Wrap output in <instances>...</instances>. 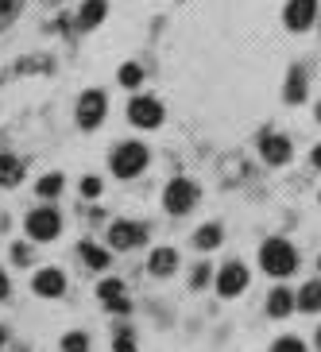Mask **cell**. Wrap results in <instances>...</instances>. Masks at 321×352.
<instances>
[{
  "instance_id": "cell-12",
  "label": "cell",
  "mask_w": 321,
  "mask_h": 352,
  "mask_svg": "<svg viewBox=\"0 0 321 352\" xmlns=\"http://www.w3.org/2000/svg\"><path fill=\"white\" fill-rule=\"evenodd\" d=\"M97 298H101L113 314H132V302L124 298V283L120 279H104L101 287H97Z\"/></svg>"
},
{
  "instance_id": "cell-25",
  "label": "cell",
  "mask_w": 321,
  "mask_h": 352,
  "mask_svg": "<svg viewBox=\"0 0 321 352\" xmlns=\"http://www.w3.org/2000/svg\"><path fill=\"white\" fill-rule=\"evenodd\" d=\"M271 352H306V341L302 337H279L271 344Z\"/></svg>"
},
{
  "instance_id": "cell-13",
  "label": "cell",
  "mask_w": 321,
  "mask_h": 352,
  "mask_svg": "<svg viewBox=\"0 0 321 352\" xmlns=\"http://www.w3.org/2000/svg\"><path fill=\"white\" fill-rule=\"evenodd\" d=\"M147 267H151V275H159V279L175 275L178 271V252L175 248H155L151 256H147Z\"/></svg>"
},
{
  "instance_id": "cell-4",
  "label": "cell",
  "mask_w": 321,
  "mask_h": 352,
  "mask_svg": "<svg viewBox=\"0 0 321 352\" xmlns=\"http://www.w3.org/2000/svg\"><path fill=\"white\" fill-rule=\"evenodd\" d=\"M197 206V186L190 182V178H170L163 190V209L166 213H175V217H182V213H190V209Z\"/></svg>"
},
{
  "instance_id": "cell-20",
  "label": "cell",
  "mask_w": 321,
  "mask_h": 352,
  "mask_svg": "<svg viewBox=\"0 0 321 352\" xmlns=\"http://www.w3.org/2000/svg\"><path fill=\"white\" fill-rule=\"evenodd\" d=\"M221 240H225V228L217 225V221H213V225H201L194 232V244L201 252H213V248H221Z\"/></svg>"
},
{
  "instance_id": "cell-28",
  "label": "cell",
  "mask_w": 321,
  "mask_h": 352,
  "mask_svg": "<svg viewBox=\"0 0 321 352\" xmlns=\"http://www.w3.org/2000/svg\"><path fill=\"white\" fill-rule=\"evenodd\" d=\"M101 194V178H82V197H97Z\"/></svg>"
},
{
  "instance_id": "cell-23",
  "label": "cell",
  "mask_w": 321,
  "mask_h": 352,
  "mask_svg": "<svg viewBox=\"0 0 321 352\" xmlns=\"http://www.w3.org/2000/svg\"><path fill=\"white\" fill-rule=\"evenodd\" d=\"M140 82H144V66H135V63L120 66V85H124V89H135Z\"/></svg>"
},
{
  "instance_id": "cell-21",
  "label": "cell",
  "mask_w": 321,
  "mask_h": 352,
  "mask_svg": "<svg viewBox=\"0 0 321 352\" xmlns=\"http://www.w3.org/2000/svg\"><path fill=\"white\" fill-rule=\"evenodd\" d=\"M63 186H66L63 175H43L35 190H39V197H58V194H63Z\"/></svg>"
},
{
  "instance_id": "cell-2",
  "label": "cell",
  "mask_w": 321,
  "mask_h": 352,
  "mask_svg": "<svg viewBox=\"0 0 321 352\" xmlns=\"http://www.w3.org/2000/svg\"><path fill=\"white\" fill-rule=\"evenodd\" d=\"M147 147L144 144H135V140H124V144H116L113 147V155H109V166H113V175L116 178H135L140 170L147 166Z\"/></svg>"
},
{
  "instance_id": "cell-7",
  "label": "cell",
  "mask_w": 321,
  "mask_h": 352,
  "mask_svg": "<svg viewBox=\"0 0 321 352\" xmlns=\"http://www.w3.org/2000/svg\"><path fill=\"white\" fill-rule=\"evenodd\" d=\"M248 267L240 263V259H232V263H225L221 267V275H217V294L221 298H236V294H244L248 290Z\"/></svg>"
},
{
  "instance_id": "cell-16",
  "label": "cell",
  "mask_w": 321,
  "mask_h": 352,
  "mask_svg": "<svg viewBox=\"0 0 321 352\" xmlns=\"http://www.w3.org/2000/svg\"><path fill=\"white\" fill-rule=\"evenodd\" d=\"M294 310H302V314H318L321 310V279L306 283V287L294 294Z\"/></svg>"
},
{
  "instance_id": "cell-34",
  "label": "cell",
  "mask_w": 321,
  "mask_h": 352,
  "mask_svg": "<svg viewBox=\"0 0 321 352\" xmlns=\"http://www.w3.org/2000/svg\"><path fill=\"white\" fill-rule=\"evenodd\" d=\"M318 349H321V329H318Z\"/></svg>"
},
{
  "instance_id": "cell-18",
  "label": "cell",
  "mask_w": 321,
  "mask_h": 352,
  "mask_svg": "<svg viewBox=\"0 0 321 352\" xmlns=\"http://www.w3.org/2000/svg\"><path fill=\"white\" fill-rule=\"evenodd\" d=\"M104 12H109V0H85L82 12H78V28H97V23L104 20Z\"/></svg>"
},
{
  "instance_id": "cell-1",
  "label": "cell",
  "mask_w": 321,
  "mask_h": 352,
  "mask_svg": "<svg viewBox=\"0 0 321 352\" xmlns=\"http://www.w3.org/2000/svg\"><path fill=\"white\" fill-rule=\"evenodd\" d=\"M259 267L267 271V275H275V279H283V275H290V271L298 267V252H294L290 240L271 236V240H263V248H259Z\"/></svg>"
},
{
  "instance_id": "cell-19",
  "label": "cell",
  "mask_w": 321,
  "mask_h": 352,
  "mask_svg": "<svg viewBox=\"0 0 321 352\" xmlns=\"http://www.w3.org/2000/svg\"><path fill=\"white\" fill-rule=\"evenodd\" d=\"M290 310H294V290L275 287V290H271V298H267V314H271V318H287Z\"/></svg>"
},
{
  "instance_id": "cell-24",
  "label": "cell",
  "mask_w": 321,
  "mask_h": 352,
  "mask_svg": "<svg viewBox=\"0 0 321 352\" xmlns=\"http://www.w3.org/2000/svg\"><path fill=\"white\" fill-rule=\"evenodd\" d=\"M63 352H89V337H85V333H66Z\"/></svg>"
},
{
  "instance_id": "cell-6",
  "label": "cell",
  "mask_w": 321,
  "mask_h": 352,
  "mask_svg": "<svg viewBox=\"0 0 321 352\" xmlns=\"http://www.w3.org/2000/svg\"><path fill=\"white\" fill-rule=\"evenodd\" d=\"M104 113H109V101H104L101 89H89V94L78 97V124L85 128V132H93V128H101Z\"/></svg>"
},
{
  "instance_id": "cell-11",
  "label": "cell",
  "mask_w": 321,
  "mask_h": 352,
  "mask_svg": "<svg viewBox=\"0 0 321 352\" xmlns=\"http://www.w3.org/2000/svg\"><path fill=\"white\" fill-rule=\"evenodd\" d=\"M32 290L39 294V298H63L66 294V275L58 267H43L32 279Z\"/></svg>"
},
{
  "instance_id": "cell-26",
  "label": "cell",
  "mask_w": 321,
  "mask_h": 352,
  "mask_svg": "<svg viewBox=\"0 0 321 352\" xmlns=\"http://www.w3.org/2000/svg\"><path fill=\"white\" fill-rule=\"evenodd\" d=\"M32 248H27V244H12V263H16V267H27V263H32Z\"/></svg>"
},
{
  "instance_id": "cell-9",
  "label": "cell",
  "mask_w": 321,
  "mask_h": 352,
  "mask_svg": "<svg viewBox=\"0 0 321 352\" xmlns=\"http://www.w3.org/2000/svg\"><path fill=\"white\" fill-rule=\"evenodd\" d=\"M283 20H287V32H306V28H313V20H318V0H290L287 12H283Z\"/></svg>"
},
{
  "instance_id": "cell-32",
  "label": "cell",
  "mask_w": 321,
  "mask_h": 352,
  "mask_svg": "<svg viewBox=\"0 0 321 352\" xmlns=\"http://www.w3.org/2000/svg\"><path fill=\"white\" fill-rule=\"evenodd\" d=\"M4 341H8V333H4V325H0V344H4Z\"/></svg>"
},
{
  "instance_id": "cell-29",
  "label": "cell",
  "mask_w": 321,
  "mask_h": 352,
  "mask_svg": "<svg viewBox=\"0 0 321 352\" xmlns=\"http://www.w3.org/2000/svg\"><path fill=\"white\" fill-rule=\"evenodd\" d=\"M16 8H20V0H0V16H12Z\"/></svg>"
},
{
  "instance_id": "cell-17",
  "label": "cell",
  "mask_w": 321,
  "mask_h": 352,
  "mask_svg": "<svg viewBox=\"0 0 321 352\" xmlns=\"http://www.w3.org/2000/svg\"><path fill=\"white\" fill-rule=\"evenodd\" d=\"M23 182V163L12 151H0V186H20Z\"/></svg>"
},
{
  "instance_id": "cell-8",
  "label": "cell",
  "mask_w": 321,
  "mask_h": 352,
  "mask_svg": "<svg viewBox=\"0 0 321 352\" xmlns=\"http://www.w3.org/2000/svg\"><path fill=\"white\" fill-rule=\"evenodd\" d=\"M128 120L135 128H159L163 124V101L159 97H135L128 104Z\"/></svg>"
},
{
  "instance_id": "cell-10",
  "label": "cell",
  "mask_w": 321,
  "mask_h": 352,
  "mask_svg": "<svg viewBox=\"0 0 321 352\" xmlns=\"http://www.w3.org/2000/svg\"><path fill=\"white\" fill-rule=\"evenodd\" d=\"M259 155H263V163H271V166H287L290 155H294V147H290L287 135L267 132L263 140H259Z\"/></svg>"
},
{
  "instance_id": "cell-27",
  "label": "cell",
  "mask_w": 321,
  "mask_h": 352,
  "mask_svg": "<svg viewBox=\"0 0 321 352\" xmlns=\"http://www.w3.org/2000/svg\"><path fill=\"white\" fill-rule=\"evenodd\" d=\"M209 275H213V271H209V263H197V267H194V275H190V287H194V290H201V287L209 283Z\"/></svg>"
},
{
  "instance_id": "cell-30",
  "label": "cell",
  "mask_w": 321,
  "mask_h": 352,
  "mask_svg": "<svg viewBox=\"0 0 321 352\" xmlns=\"http://www.w3.org/2000/svg\"><path fill=\"white\" fill-rule=\"evenodd\" d=\"M8 290H12V287H8V275H4V271H0V302L8 298Z\"/></svg>"
},
{
  "instance_id": "cell-5",
  "label": "cell",
  "mask_w": 321,
  "mask_h": 352,
  "mask_svg": "<svg viewBox=\"0 0 321 352\" xmlns=\"http://www.w3.org/2000/svg\"><path fill=\"white\" fill-rule=\"evenodd\" d=\"M144 240H147V225H140V221H113L109 225V248L116 252L140 248Z\"/></svg>"
},
{
  "instance_id": "cell-22",
  "label": "cell",
  "mask_w": 321,
  "mask_h": 352,
  "mask_svg": "<svg viewBox=\"0 0 321 352\" xmlns=\"http://www.w3.org/2000/svg\"><path fill=\"white\" fill-rule=\"evenodd\" d=\"M113 352H135V333H132V325H120V329L113 333Z\"/></svg>"
},
{
  "instance_id": "cell-33",
  "label": "cell",
  "mask_w": 321,
  "mask_h": 352,
  "mask_svg": "<svg viewBox=\"0 0 321 352\" xmlns=\"http://www.w3.org/2000/svg\"><path fill=\"white\" fill-rule=\"evenodd\" d=\"M318 124H321V101H318Z\"/></svg>"
},
{
  "instance_id": "cell-15",
  "label": "cell",
  "mask_w": 321,
  "mask_h": 352,
  "mask_svg": "<svg viewBox=\"0 0 321 352\" xmlns=\"http://www.w3.org/2000/svg\"><path fill=\"white\" fill-rule=\"evenodd\" d=\"M78 256H82L85 267H93V271H104L109 263H113L109 248H101V244H93V240H82V244H78Z\"/></svg>"
},
{
  "instance_id": "cell-31",
  "label": "cell",
  "mask_w": 321,
  "mask_h": 352,
  "mask_svg": "<svg viewBox=\"0 0 321 352\" xmlns=\"http://www.w3.org/2000/svg\"><path fill=\"white\" fill-rule=\"evenodd\" d=\"M313 166H318V170H321V144L313 147Z\"/></svg>"
},
{
  "instance_id": "cell-3",
  "label": "cell",
  "mask_w": 321,
  "mask_h": 352,
  "mask_svg": "<svg viewBox=\"0 0 321 352\" xmlns=\"http://www.w3.org/2000/svg\"><path fill=\"white\" fill-rule=\"evenodd\" d=\"M27 236L39 240V244H47V240H58V232H63V217H58V209L54 206H39L27 213Z\"/></svg>"
},
{
  "instance_id": "cell-14",
  "label": "cell",
  "mask_w": 321,
  "mask_h": 352,
  "mask_svg": "<svg viewBox=\"0 0 321 352\" xmlns=\"http://www.w3.org/2000/svg\"><path fill=\"white\" fill-rule=\"evenodd\" d=\"M283 101H287V104H302V101H306V70H302V66H290L287 85H283Z\"/></svg>"
}]
</instances>
